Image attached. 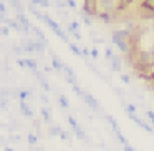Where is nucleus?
<instances>
[{
    "mask_svg": "<svg viewBox=\"0 0 154 151\" xmlns=\"http://www.w3.org/2000/svg\"><path fill=\"white\" fill-rule=\"evenodd\" d=\"M83 14H86L88 17H94V15H98V0H85Z\"/></svg>",
    "mask_w": 154,
    "mask_h": 151,
    "instance_id": "nucleus-1",
    "label": "nucleus"
},
{
    "mask_svg": "<svg viewBox=\"0 0 154 151\" xmlns=\"http://www.w3.org/2000/svg\"><path fill=\"white\" fill-rule=\"evenodd\" d=\"M42 20H43V22H45V24H47V25H48V27H50V28H51V30H53V32H55V33H57V35H58V37H60V38H61V40H65V42H68V38H66V35H65V33H63V32H61V28H60V27H58V24H55V22H53V20H51V18H50V17H47V15H43V17H42Z\"/></svg>",
    "mask_w": 154,
    "mask_h": 151,
    "instance_id": "nucleus-2",
    "label": "nucleus"
},
{
    "mask_svg": "<svg viewBox=\"0 0 154 151\" xmlns=\"http://www.w3.org/2000/svg\"><path fill=\"white\" fill-rule=\"evenodd\" d=\"M81 98H83V100H85V103H86L88 106L91 108V110H94V111H98V110H100V103H98V101L94 100V98L91 96L90 93H85V91H83V96H81Z\"/></svg>",
    "mask_w": 154,
    "mask_h": 151,
    "instance_id": "nucleus-3",
    "label": "nucleus"
},
{
    "mask_svg": "<svg viewBox=\"0 0 154 151\" xmlns=\"http://www.w3.org/2000/svg\"><path fill=\"white\" fill-rule=\"evenodd\" d=\"M4 24H7L8 28H15V30H22V25L18 24L17 20H12V18H5Z\"/></svg>",
    "mask_w": 154,
    "mask_h": 151,
    "instance_id": "nucleus-4",
    "label": "nucleus"
},
{
    "mask_svg": "<svg viewBox=\"0 0 154 151\" xmlns=\"http://www.w3.org/2000/svg\"><path fill=\"white\" fill-rule=\"evenodd\" d=\"M111 65H113V70L114 71H119L121 70V61H119V58H118V57L111 58Z\"/></svg>",
    "mask_w": 154,
    "mask_h": 151,
    "instance_id": "nucleus-5",
    "label": "nucleus"
},
{
    "mask_svg": "<svg viewBox=\"0 0 154 151\" xmlns=\"http://www.w3.org/2000/svg\"><path fill=\"white\" fill-rule=\"evenodd\" d=\"M141 7H144V8H147V10L154 12V0H144L143 4H141Z\"/></svg>",
    "mask_w": 154,
    "mask_h": 151,
    "instance_id": "nucleus-6",
    "label": "nucleus"
},
{
    "mask_svg": "<svg viewBox=\"0 0 154 151\" xmlns=\"http://www.w3.org/2000/svg\"><path fill=\"white\" fill-rule=\"evenodd\" d=\"M23 61H25V67H28V68H32L33 71H37V61H35V60L27 58V60H23Z\"/></svg>",
    "mask_w": 154,
    "mask_h": 151,
    "instance_id": "nucleus-7",
    "label": "nucleus"
},
{
    "mask_svg": "<svg viewBox=\"0 0 154 151\" xmlns=\"http://www.w3.org/2000/svg\"><path fill=\"white\" fill-rule=\"evenodd\" d=\"M51 65H53V68H55V70H63V67H65V65L61 63V61L58 60L57 57H53V60H51Z\"/></svg>",
    "mask_w": 154,
    "mask_h": 151,
    "instance_id": "nucleus-8",
    "label": "nucleus"
},
{
    "mask_svg": "<svg viewBox=\"0 0 154 151\" xmlns=\"http://www.w3.org/2000/svg\"><path fill=\"white\" fill-rule=\"evenodd\" d=\"M20 108H22V113L25 115V116H28V118H32V111H30V108L25 105V101H22L20 103Z\"/></svg>",
    "mask_w": 154,
    "mask_h": 151,
    "instance_id": "nucleus-9",
    "label": "nucleus"
},
{
    "mask_svg": "<svg viewBox=\"0 0 154 151\" xmlns=\"http://www.w3.org/2000/svg\"><path fill=\"white\" fill-rule=\"evenodd\" d=\"M8 2H10V4L14 5V8H17L18 14H22V12H23V7H22V4L18 2V0H8Z\"/></svg>",
    "mask_w": 154,
    "mask_h": 151,
    "instance_id": "nucleus-10",
    "label": "nucleus"
},
{
    "mask_svg": "<svg viewBox=\"0 0 154 151\" xmlns=\"http://www.w3.org/2000/svg\"><path fill=\"white\" fill-rule=\"evenodd\" d=\"M73 131H75V134H76V136L80 138V140H85V141H86V134H85V131L81 130L80 126H78L76 130H73Z\"/></svg>",
    "mask_w": 154,
    "mask_h": 151,
    "instance_id": "nucleus-11",
    "label": "nucleus"
},
{
    "mask_svg": "<svg viewBox=\"0 0 154 151\" xmlns=\"http://www.w3.org/2000/svg\"><path fill=\"white\" fill-rule=\"evenodd\" d=\"M32 4L40 5V7H50V2L48 0H32Z\"/></svg>",
    "mask_w": 154,
    "mask_h": 151,
    "instance_id": "nucleus-12",
    "label": "nucleus"
},
{
    "mask_svg": "<svg viewBox=\"0 0 154 151\" xmlns=\"http://www.w3.org/2000/svg\"><path fill=\"white\" fill-rule=\"evenodd\" d=\"M33 43V52H43L45 43H40V42H32Z\"/></svg>",
    "mask_w": 154,
    "mask_h": 151,
    "instance_id": "nucleus-13",
    "label": "nucleus"
},
{
    "mask_svg": "<svg viewBox=\"0 0 154 151\" xmlns=\"http://www.w3.org/2000/svg\"><path fill=\"white\" fill-rule=\"evenodd\" d=\"M42 116H43V120H45V121H48V123L51 121V115L48 113L47 108H42Z\"/></svg>",
    "mask_w": 154,
    "mask_h": 151,
    "instance_id": "nucleus-14",
    "label": "nucleus"
},
{
    "mask_svg": "<svg viewBox=\"0 0 154 151\" xmlns=\"http://www.w3.org/2000/svg\"><path fill=\"white\" fill-rule=\"evenodd\" d=\"M114 133H116V136H118V140H119V141H121V143H123V146H126V144H129V143H128V141H126V138H124V136H123V133H121V131H119V130H118V131H114Z\"/></svg>",
    "mask_w": 154,
    "mask_h": 151,
    "instance_id": "nucleus-15",
    "label": "nucleus"
},
{
    "mask_svg": "<svg viewBox=\"0 0 154 151\" xmlns=\"http://www.w3.org/2000/svg\"><path fill=\"white\" fill-rule=\"evenodd\" d=\"M58 103H60V105H61V106H63V108H68V106H70V103H68L66 96H63V95H61V96L58 98Z\"/></svg>",
    "mask_w": 154,
    "mask_h": 151,
    "instance_id": "nucleus-16",
    "label": "nucleus"
},
{
    "mask_svg": "<svg viewBox=\"0 0 154 151\" xmlns=\"http://www.w3.org/2000/svg\"><path fill=\"white\" fill-rule=\"evenodd\" d=\"M68 123H70V126H71V130H76L78 126H80V124L76 123V120H75L73 116H68Z\"/></svg>",
    "mask_w": 154,
    "mask_h": 151,
    "instance_id": "nucleus-17",
    "label": "nucleus"
},
{
    "mask_svg": "<svg viewBox=\"0 0 154 151\" xmlns=\"http://www.w3.org/2000/svg\"><path fill=\"white\" fill-rule=\"evenodd\" d=\"M33 32H35V35H37V37L42 40V43H47V38H45V35L42 33V32L38 30V28H33Z\"/></svg>",
    "mask_w": 154,
    "mask_h": 151,
    "instance_id": "nucleus-18",
    "label": "nucleus"
},
{
    "mask_svg": "<svg viewBox=\"0 0 154 151\" xmlns=\"http://www.w3.org/2000/svg\"><path fill=\"white\" fill-rule=\"evenodd\" d=\"M124 108H126V113L128 115H134V113H136V106H134V105H124Z\"/></svg>",
    "mask_w": 154,
    "mask_h": 151,
    "instance_id": "nucleus-19",
    "label": "nucleus"
},
{
    "mask_svg": "<svg viewBox=\"0 0 154 151\" xmlns=\"http://www.w3.org/2000/svg\"><path fill=\"white\" fill-rule=\"evenodd\" d=\"M60 133H61V128L60 126H51L50 128V134H55V136L58 134V136H60Z\"/></svg>",
    "mask_w": 154,
    "mask_h": 151,
    "instance_id": "nucleus-20",
    "label": "nucleus"
},
{
    "mask_svg": "<svg viewBox=\"0 0 154 151\" xmlns=\"http://www.w3.org/2000/svg\"><path fill=\"white\" fill-rule=\"evenodd\" d=\"M68 45H70V50L73 52L75 55H81V50H80V48L76 47V45H73V43H68Z\"/></svg>",
    "mask_w": 154,
    "mask_h": 151,
    "instance_id": "nucleus-21",
    "label": "nucleus"
},
{
    "mask_svg": "<svg viewBox=\"0 0 154 151\" xmlns=\"http://www.w3.org/2000/svg\"><path fill=\"white\" fill-rule=\"evenodd\" d=\"M0 33L5 35V37L8 35V27H7V25H2V27H0Z\"/></svg>",
    "mask_w": 154,
    "mask_h": 151,
    "instance_id": "nucleus-22",
    "label": "nucleus"
},
{
    "mask_svg": "<svg viewBox=\"0 0 154 151\" xmlns=\"http://www.w3.org/2000/svg\"><path fill=\"white\" fill-rule=\"evenodd\" d=\"M28 143L35 144V143H37V136H35V134H30V136H28Z\"/></svg>",
    "mask_w": 154,
    "mask_h": 151,
    "instance_id": "nucleus-23",
    "label": "nucleus"
},
{
    "mask_svg": "<svg viewBox=\"0 0 154 151\" xmlns=\"http://www.w3.org/2000/svg\"><path fill=\"white\" fill-rule=\"evenodd\" d=\"M146 115H147V118L151 120V123L154 124V113H152V111H149V110H147V111H146Z\"/></svg>",
    "mask_w": 154,
    "mask_h": 151,
    "instance_id": "nucleus-24",
    "label": "nucleus"
},
{
    "mask_svg": "<svg viewBox=\"0 0 154 151\" xmlns=\"http://www.w3.org/2000/svg\"><path fill=\"white\" fill-rule=\"evenodd\" d=\"M28 95H30L28 91H22V93H20V100H22V101H25V100H27Z\"/></svg>",
    "mask_w": 154,
    "mask_h": 151,
    "instance_id": "nucleus-25",
    "label": "nucleus"
},
{
    "mask_svg": "<svg viewBox=\"0 0 154 151\" xmlns=\"http://www.w3.org/2000/svg\"><path fill=\"white\" fill-rule=\"evenodd\" d=\"M5 12H7V7H5L4 2H0V14H5Z\"/></svg>",
    "mask_w": 154,
    "mask_h": 151,
    "instance_id": "nucleus-26",
    "label": "nucleus"
},
{
    "mask_svg": "<svg viewBox=\"0 0 154 151\" xmlns=\"http://www.w3.org/2000/svg\"><path fill=\"white\" fill-rule=\"evenodd\" d=\"M113 57H114V55H113V52H111V48H106V58H109V60H111Z\"/></svg>",
    "mask_w": 154,
    "mask_h": 151,
    "instance_id": "nucleus-27",
    "label": "nucleus"
},
{
    "mask_svg": "<svg viewBox=\"0 0 154 151\" xmlns=\"http://www.w3.org/2000/svg\"><path fill=\"white\" fill-rule=\"evenodd\" d=\"M121 80H123L124 83H129V81H131V78L128 77V75H121Z\"/></svg>",
    "mask_w": 154,
    "mask_h": 151,
    "instance_id": "nucleus-28",
    "label": "nucleus"
},
{
    "mask_svg": "<svg viewBox=\"0 0 154 151\" xmlns=\"http://www.w3.org/2000/svg\"><path fill=\"white\" fill-rule=\"evenodd\" d=\"M60 138H61V140H65V141H66V140H68V133H65V131L61 130V133H60Z\"/></svg>",
    "mask_w": 154,
    "mask_h": 151,
    "instance_id": "nucleus-29",
    "label": "nucleus"
},
{
    "mask_svg": "<svg viewBox=\"0 0 154 151\" xmlns=\"http://www.w3.org/2000/svg\"><path fill=\"white\" fill-rule=\"evenodd\" d=\"M66 5H70L71 8H75V7H76V4H75V0H66Z\"/></svg>",
    "mask_w": 154,
    "mask_h": 151,
    "instance_id": "nucleus-30",
    "label": "nucleus"
},
{
    "mask_svg": "<svg viewBox=\"0 0 154 151\" xmlns=\"http://www.w3.org/2000/svg\"><path fill=\"white\" fill-rule=\"evenodd\" d=\"M14 52H15L17 55H20L22 52H23V48H20V47H14Z\"/></svg>",
    "mask_w": 154,
    "mask_h": 151,
    "instance_id": "nucleus-31",
    "label": "nucleus"
},
{
    "mask_svg": "<svg viewBox=\"0 0 154 151\" xmlns=\"http://www.w3.org/2000/svg\"><path fill=\"white\" fill-rule=\"evenodd\" d=\"M57 5H58V7H65V2H63V0H57Z\"/></svg>",
    "mask_w": 154,
    "mask_h": 151,
    "instance_id": "nucleus-32",
    "label": "nucleus"
},
{
    "mask_svg": "<svg viewBox=\"0 0 154 151\" xmlns=\"http://www.w3.org/2000/svg\"><path fill=\"white\" fill-rule=\"evenodd\" d=\"M91 57L96 58V57H98V50H91Z\"/></svg>",
    "mask_w": 154,
    "mask_h": 151,
    "instance_id": "nucleus-33",
    "label": "nucleus"
},
{
    "mask_svg": "<svg viewBox=\"0 0 154 151\" xmlns=\"http://www.w3.org/2000/svg\"><path fill=\"white\" fill-rule=\"evenodd\" d=\"M2 22H5V18L2 17V14H0V24H2Z\"/></svg>",
    "mask_w": 154,
    "mask_h": 151,
    "instance_id": "nucleus-34",
    "label": "nucleus"
},
{
    "mask_svg": "<svg viewBox=\"0 0 154 151\" xmlns=\"http://www.w3.org/2000/svg\"><path fill=\"white\" fill-rule=\"evenodd\" d=\"M5 151H14V149H12V148H7V149H5Z\"/></svg>",
    "mask_w": 154,
    "mask_h": 151,
    "instance_id": "nucleus-35",
    "label": "nucleus"
},
{
    "mask_svg": "<svg viewBox=\"0 0 154 151\" xmlns=\"http://www.w3.org/2000/svg\"><path fill=\"white\" fill-rule=\"evenodd\" d=\"M151 53H152V55H154V50H152V52H151Z\"/></svg>",
    "mask_w": 154,
    "mask_h": 151,
    "instance_id": "nucleus-36",
    "label": "nucleus"
},
{
    "mask_svg": "<svg viewBox=\"0 0 154 151\" xmlns=\"http://www.w3.org/2000/svg\"><path fill=\"white\" fill-rule=\"evenodd\" d=\"M0 2H2V0H0Z\"/></svg>",
    "mask_w": 154,
    "mask_h": 151,
    "instance_id": "nucleus-37",
    "label": "nucleus"
}]
</instances>
